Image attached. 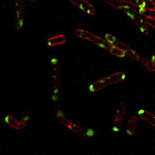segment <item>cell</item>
I'll return each mask as SVG.
<instances>
[{"label":"cell","mask_w":155,"mask_h":155,"mask_svg":"<svg viewBox=\"0 0 155 155\" xmlns=\"http://www.w3.org/2000/svg\"><path fill=\"white\" fill-rule=\"evenodd\" d=\"M138 115L142 120H144L145 122L149 123L150 125H152L153 127H155V116L153 113H151L148 110L141 109L138 111Z\"/></svg>","instance_id":"11"},{"label":"cell","mask_w":155,"mask_h":155,"mask_svg":"<svg viewBox=\"0 0 155 155\" xmlns=\"http://www.w3.org/2000/svg\"><path fill=\"white\" fill-rule=\"evenodd\" d=\"M141 63L147 69H148V71L152 72V64H151V60L148 58H141Z\"/></svg>","instance_id":"19"},{"label":"cell","mask_w":155,"mask_h":155,"mask_svg":"<svg viewBox=\"0 0 155 155\" xmlns=\"http://www.w3.org/2000/svg\"><path fill=\"white\" fill-rule=\"evenodd\" d=\"M66 41H67V37L64 35H59L48 39L47 44L49 47H56L66 43Z\"/></svg>","instance_id":"13"},{"label":"cell","mask_w":155,"mask_h":155,"mask_svg":"<svg viewBox=\"0 0 155 155\" xmlns=\"http://www.w3.org/2000/svg\"><path fill=\"white\" fill-rule=\"evenodd\" d=\"M122 11L127 15L128 17H130V19L133 21L136 25H137V27L139 28V29L145 35H147V34H148L149 32V30H148V25L145 22L144 19H143V17L137 12V11H135L134 8H132L131 6L127 5L125 6V7H123L122 9Z\"/></svg>","instance_id":"5"},{"label":"cell","mask_w":155,"mask_h":155,"mask_svg":"<svg viewBox=\"0 0 155 155\" xmlns=\"http://www.w3.org/2000/svg\"><path fill=\"white\" fill-rule=\"evenodd\" d=\"M126 113H127V105L125 104V103L123 102L119 103L116 109V114H115L114 121H113V130L115 132L120 129L122 122L125 118Z\"/></svg>","instance_id":"7"},{"label":"cell","mask_w":155,"mask_h":155,"mask_svg":"<svg viewBox=\"0 0 155 155\" xmlns=\"http://www.w3.org/2000/svg\"><path fill=\"white\" fill-rule=\"evenodd\" d=\"M103 1H104L108 5L113 6L116 9H120V10H122L123 7L128 5V4L123 0H103Z\"/></svg>","instance_id":"15"},{"label":"cell","mask_w":155,"mask_h":155,"mask_svg":"<svg viewBox=\"0 0 155 155\" xmlns=\"http://www.w3.org/2000/svg\"><path fill=\"white\" fill-rule=\"evenodd\" d=\"M152 1H153V3L155 4V0H152Z\"/></svg>","instance_id":"23"},{"label":"cell","mask_w":155,"mask_h":155,"mask_svg":"<svg viewBox=\"0 0 155 155\" xmlns=\"http://www.w3.org/2000/svg\"><path fill=\"white\" fill-rule=\"evenodd\" d=\"M145 2L147 3V5L148 6V8L151 9H155V4L152 1V0H144Z\"/></svg>","instance_id":"21"},{"label":"cell","mask_w":155,"mask_h":155,"mask_svg":"<svg viewBox=\"0 0 155 155\" xmlns=\"http://www.w3.org/2000/svg\"><path fill=\"white\" fill-rule=\"evenodd\" d=\"M5 121L6 124L8 126H10V127L14 128V129H17V130L23 129V127H22L20 120L19 119L17 120L16 117H14V116H11V115H7L5 117Z\"/></svg>","instance_id":"12"},{"label":"cell","mask_w":155,"mask_h":155,"mask_svg":"<svg viewBox=\"0 0 155 155\" xmlns=\"http://www.w3.org/2000/svg\"><path fill=\"white\" fill-rule=\"evenodd\" d=\"M50 66L52 70V99L57 104L59 100L61 82V71L58 59L52 58L50 60Z\"/></svg>","instance_id":"2"},{"label":"cell","mask_w":155,"mask_h":155,"mask_svg":"<svg viewBox=\"0 0 155 155\" xmlns=\"http://www.w3.org/2000/svg\"><path fill=\"white\" fill-rule=\"evenodd\" d=\"M20 122L22 123L23 129L28 126V121H29V114H28L27 111H23L21 113L20 115V118H19Z\"/></svg>","instance_id":"17"},{"label":"cell","mask_w":155,"mask_h":155,"mask_svg":"<svg viewBox=\"0 0 155 155\" xmlns=\"http://www.w3.org/2000/svg\"><path fill=\"white\" fill-rule=\"evenodd\" d=\"M55 115L56 117H57V119H58L61 124L64 125L65 127H68L70 126V124L72 123V122H71L69 119H67V117H66V116L64 115V113H63L60 109H56Z\"/></svg>","instance_id":"14"},{"label":"cell","mask_w":155,"mask_h":155,"mask_svg":"<svg viewBox=\"0 0 155 155\" xmlns=\"http://www.w3.org/2000/svg\"><path fill=\"white\" fill-rule=\"evenodd\" d=\"M105 40L108 42H110L111 45H113V46H115L116 48L122 49V51H124V52L126 53V54H127V56H129L130 58H132V59L135 60V61H140V60H141L142 57L136 51H134V49H132V48H131L130 47H128L126 43L121 41L119 39L116 38V36H114L113 35H111V34H106Z\"/></svg>","instance_id":"4"},{"label":"cell","mask_w":155,"mask_h":155,"mask_svg":"<svg viewBox=\"0 0 155 155\" xmlns=\"http://www.w3.org/2000/svg\"><path fill=\"white\" fill-rule=\"evenodd\" d=\"M69 1L89 16H92L96 14V9L94 6L86 0H69Z\"/></svg>","instance_id":"8"},{"label":"cell","mask_w":155,"mask_h":155,"mask_svg":"<svg viewBox=\"0 0 155 155\" xmlns=\"http://www.w3.org/2000/svg\"><path fill=\"white\" fill-rule=\"evenodd\" d=\"M68 128L72 131V133L76 134L79 135V136H82V137H91L94 135V130L93 129L89 128V127L78 126L73 122L70 124Z\"/></svg>","instance_id":"9"},{"label":"cell","mask_w":155,"mask_h":155,"mask_svg":"<svg viewBox=\"0 0 155 155\" xmlns=\"http://www.w3.org/2000/svg\"><path fill=\"white\" fill-rule=\"evenodd\" d=\"M126 78V73L123 72H117L116 73H113L111 75H109L107 77L102 78L98 80L95 81L89 86V91L91 92H97L102 89L105 88L106 86H109L111 84L120 83L123 81Z\"/></svg>","instance_id":"3"},{"label":"cell","mask_w":155,"mask_h":155,"mask_svg":"<svg viewBox=\"0 0 155 155\" xmlns=\"http://www.w3.org/2000/svg\"><path fill=\"white\" fill-rule=\"evenodd\" d=\"M24 3L23 0H15V28L21 30L24 23Z\"/></svg>","instance_id":"6"},{"label":"cell","mask_w":155,"mask_h":155,"mask_svg":"<svg viewBox=\"0 0 155 155\" xmlns=\"http://www.w3.org/2000/svg\"><path fill=\"white\" fill-rule=\"evenodd\" d=\"M137 127H138V118L136 116H132L127 121L126 132L128 135L133 136L136 133Z\"/></svg>","instance_id":"10"},{"label":"cell","mask_w":155,"mask_h":155,"mask_svg":"<svg viewBox=\"0 0 155 155\" xmlns=\"http://www.w3.org/2000/svg\"><path fill=\"white\" fill-rule=\"evenodd\" d=\"M126 3H127L128 5L135 6L139 9L140 8H148V6L147 5V3L145 2L144 0H123Z\"/></svg>","instance_id":"16"},{"label":"cell","mask_w":155,"mask_h":155,"mask_svg":"<svg viewBox=\"0 0 155 155\" xmlns=\"http://www.w3.org/2000/svg\"><path fill=\"white\" fill-rule=\"evenodd\" d=\"M151 60V64H152V72H155V54H153Z\"/></svg>","instance_id":"20"},{"label":"cell","mask_w":155,"mask_h":155,"mask_svg":"<svg viewBox=\"0 0 155 155\" xmlns=\"http://www.w3.org/2000/svg\"><path fill=\"white\" fill-rule=\"evenodd\" d=\"M29 1H31V2H35V0H29Z\"/></svg>","instance_id":"22"},{"label":"cell","mask_w":155,"mask_h":155,"mask_svg":"<svg viewBox=\"0 0 155 155\" xmlns=\"http://www.w3.org/2000/svg\"><path fill=\"white\" fill-rule=\"evenodd\" d=\"M74 35L78 36V38L92 42L93 44L97 45V46L100 47L101 48L108 51L109 53H110L111 54L116 56L118 58H124L127 55L124 51H122V49L111 45L110 42H108L106 41L105 39L101 38L100 36H97L94 34L91 33L88 30L82 29V28H75L74 29Z\"/></svg>","instance_id":"1"},{"label":"cell","mask_w":155,"mask_h":155,"mask_svg":"<svg viewBox=\"0 0 155 155\" xmlns=\"http://www.w3.org/2000/svg\"><path fill=\"white\" fill-rule=\"evenodd\" d=\"M143 17V19H144L145 22L150 26L152 28H155V18L154 17H147V16H142Z\"/></svg>","instance_id":"18"}]
</instances>
